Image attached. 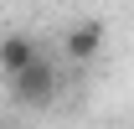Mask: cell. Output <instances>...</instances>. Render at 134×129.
<instances>
[{
  "label": "cell",
  "mask_w": 134,
  "mask_h": 129,
  "mask_svg": "<svg viewBox=\"0 0 134 129\" xmlns=\"http://www.w3.org/2000/svg\"><path fill=\"white\" fill-rule=\"evenodd\" d=\"M5 83H10V98H16L21 109H47L52 98H57V88H62L52 57H31V62L21 67V72H10Z\"/></svg>",
  "instance_id": "6da1fadb"
},
{
  "label": "cell",
  "mask_w": 134,
  "mask_h": 129,
  "mask_svg": "<svg viewBox=\"0 0 134 129\" xmlns=\"http://www.w3.org/2000/svg\"><path fill=\"white\" fill-rule=\"evenodd\" d=\"M31 57H41V47H36L26 31H10L0 36V78H10V72H21V67L31 62Z\"/></svg>",
  "instance_id": "3957f363"
},
{
  "label": "cell",
  "mask_w": 134,
  "mask_h": 129,
  "mask_svg": "<svg viewBox=\"0 0 134 129\" xmlns=\"http://www.w3.org/2000/svg\"><path fill=\"white\" fill-rule=\"evenodd\" d=\"M103 52V26L98 21H77L72 31H67V41H62V57L67 62H93Z\"/></svg>",
  "instance_id": "7a4b0ae2"
}]
</instances>
